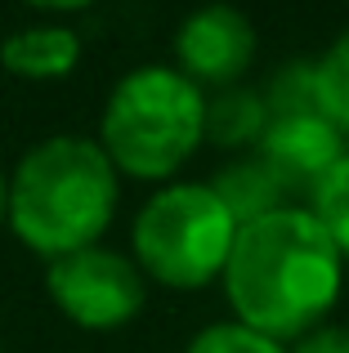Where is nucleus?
Segmentation results:
<instances>
[{
	"label": "nucleus",
	"mask_w": 349,
	"mask_h": 353,
	"mask_svg": "<svg viewBox=\"0 0 349 353\" xmlns=\"http://www.w3.org/2000/svg\"><path fill=\"white\" fill-rule=\"evenodd\" d=\"M345 282V255L314 210L282 206L237 228L224 264V291L237 322L269 340H300L332 313Z\"/></svg>",
	"instance_id": "f257e3e1"
},
{
	"label": "nucleus",
	"mask_w": 349,
	"mask_h": 353,
	"mask_svg": "<svg viewBox=\"0 0 349 353\" xmlns=\"http://www.w3.org/2000/svg\"><path fill=\"white\" fill-rule=\"evenodd\" d=\"M117 201L121 174L99 139H41L18 157L9 174V228L45 259L99 246L117 215Z\"/></svg>",
	"instance_id": "f03ea898"
},
{
	"label": "nucleus",
	"mask_w": 349,
	"mask_h": 353,
	"mask_svg": "<svg viewBox=\"0 0 349 353\" xmlns=\"http://www.w3.org/2000/svg\"><path fill=\"white\" fill-rule=\"evenodd\" d=\"M99 143L117 174L170 179L206 143V94L179 68H134L108 94Z\"/></svg>",
	"instance_id": "7ed1b4c3"
},
{
	"label": "nucleus",
	"mask_w": 349,
	"mask_h": 353,
	"mask_svg": "<svg viewBox=\"0 0 349 353\" xmlns=\"http://www.w3.org/2000/svg\"><path fill=\"white\" fill-rule=\"evenodd\" d=\"M130 241L143 277L170 291H197L224 277L237 219L224 210L210 183H166L134 215Z\"/></svg>",
	"instance_id": "20e7f679"
},
{
	"label": "nucleus",
	"mask_w": 349,
	"mask_h": 353,
	"mask_svg": "<svg viewBox=\"0 0 349 353\" xmlns=\"http://www.w3.org/2000/svg\"><path fill=\"white\" fill-rule=\"evenodd\" d=\"M45 286L54 309L81 331H117L148 300V277L139 273V264L108 246H86L50 259Z\"/></svg>",
	"instance_id": "39448f33"
},
{
	"label": "nucleus",
	"mask_w": 349,
	"mask_h": 353,
	"mask_svg": "<svg viewBox=\"0 0 349 353\" xmlns=\"http://www.w3.org/2000/svg\"><path fill=\"white\" fill-rule=\"evenodd\" d=\"M174 63L201 90L237 85V77L255 63V23L224 0L197 5L174 32Z\"/></svg>",
	"instance_id": "423d86ee"
},
{
	"label": "nucleus",
	"mask_w": 349,
	"mask_h": 353,
	"mask_svg": "<svg viewBox=\"0 0 349 353\" xmlns=\"http://www.w3.org/2000/svg\"><path fill=\"white\" fill-rule=\"evenodd\" d=\"M345 152H349L345 130L327 112L278 117V121H269V130L260 139L264 165L282 179L287 192H314Z\"/></svg>",
	"instance_id": "0eeeda50"
},
{
	"label": "nucleus",
	"mask_w": 349,
	"mask_h": 353,
	"mask_svg": "<svg viewBox=\"0 0 349 353\" xmlns=\"http://www.w3.org/2000/svg\"><path fill=\"white\" fill-rule=\"evenodd\" d=\"M0 63L18 81H63L81 63V36L72 27H59V23L23 27V32L5 36Z\"/></svg>",
	"instance_id": "6e6552de"
},
{
	"label": "nucleus",
	"mask_w": 349,
	"mask_h": 353,
	"mask_svg": "<svg viewBox=\"0 0 349 353\" xmlns=\"http://www.w3.org/2000/svg\"><path fill=\"white\" fill-rule=\"evenodd\" d=\"M215 197L224 201V210L237 219V228L242 224H255V219L273 215V210H282V197H287V188H282V179L264 165V157H251V161H233L224 165V170L215 174Z\"/></svg>",
	"instance_id": "1a4fd4ad"
},
{
	"label": "nucleus",
	"mask_w": 349,
	"mask_h": 353,
	"mask_svg": "<svg viewBox=\"0 0 349 353\" xmlns=\"http://www.w3.org/2000/svg\"><path fill=\"white\" fill-rule=\"evenodd\" d=\"M269 130V112H264L260 90L228 85L215 99H206V139L219 148H246L260 143Z\"/></svg>",
	"instance_id": "9d476101"
},
{
	"label": "nucleus",
	"mask_w": 349,
	"mask_h": 353,
	"mask_svg": "<svg viewBox=\"0 0 349 353\" xmlns=\"http://www.w3.org/2000/svg\"><path fill=\"white\" fill-rule=\"evenodd\" d=\"M269 121L278 117H300V112H323L318 99V63H287L269 77V85L260 90Z\"/></svg>",
	"instance_id": "9b49d317"
},
{
	"label": "nucleus",
	"mask_w": 349,
	"mask_h": 353,
	"mask_svg": "<svg viewBox=\"0 0 349 353\" xmlns=\"http://www.w3.org/2000/svg\"><path fill=\"white\" fill-rule=\"evenodd\" d=\"M309 197H314V206H309L314 219L327 228V237L336 241V250L349 259V152L327 170V179L318 183Z\"/></svg>",
	"instance_id": "f8f14e48"
},
{
	"label": "nucleus",
	"mask_w": 349,
	"mask_h": 353,
	"mask_svg": "<svg viewBox=\"0 0 349 353\" xmlns=\"http://www.w3.org/2000/svg\"><path fill=\"white\" fill-rule=\"evenodd\" d=\"M318 99H323V112L349 134V27L318 59Z\"/></svg>",
	"instance_id": "ddd939ff"
},
{
	"label": "nucleus",
	"mask_w": 349,
	"mask_h": 353,
	"mask_svg": "<svg viewBox=\"0 0 349 353\" xmlns=\"http://www.w3.org/2000/svg\"><path fill=\"white\" fill-rule=\"evenodd\" d=\"M183 353H287V349L260 331L242 327V322H215V327H201Z\"/></svg>",
	"instance_id": "4468645a"
},
{
	"label": "nucleus",
	"mask_w": 349,
	"mask_h": 353,
	"mask_svg": "<svg viewBox=\"0 0 349 353\" xmlns=\"http://www.w3.org/2000/svg\"><path fill=\"white\" fill-rule=\"evenodd\" d=\"M296 353H349V327H314L300 336Z\"/></svg>",
	"instance_id": "2eb2a0df"
},
{
	"label": "nucleus",
	"mask_w": 349,
	"mask_h": 353,
	"mask_svg": "<svg viewBox=\"0 0 349 353\" xmlns=\"http://www.w3.org/2000/svg\"><path fill=\"white\" fill-rule=\"evenodd\" d=\"M32 9H45V14H77V9L94 5V0H27Z\"/></svg>",
	"instance_id": "dca6fc26"
},
{
	"label": "nucleus",
	"mask_w": 349,
	"mask_h": 353,
	"mask_svg": "<svg viewBox=\"0 0 349 353\" xmlns=\"http://www.w3.org/2000/svg\"><path fill=\"white\" fill-rule=\"evenodd\" d=\"M9 224V179H5V170H0V228Z\"/></svg>",
	"instance_id": "f3484780"
}]
</instances>
